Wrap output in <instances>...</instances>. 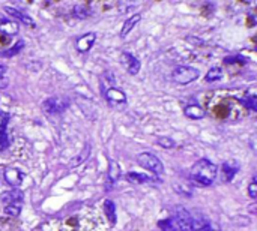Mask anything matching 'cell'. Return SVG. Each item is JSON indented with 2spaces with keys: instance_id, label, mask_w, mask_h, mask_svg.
Returning <instances> with one entry per match:
<instances>
[{
  "instance_id": "1",
  "label": "cell",
  "mask_w": 257,
  "mask_h": 231,
  "mask_svg": "<svg viewBox=\"0 0 257 231\" xmlns=\"http://www.w3.org/2000/svg\"><path fill=\"white\" fill-rule=\"evenodd\" d=\"M217 174H218V167L206 158L199 159V161L191 167V171H190L191 180L199 186L212 185L214 180L217 179Z\"/></svg>"
},
{
  "instance_id": "2",
  "label": "cell",
  "mask_w": 257,
  "mask_h": 231,
  "mask_svg": "<svg viewBox=\"0 0 257 231\" xmlns=\"http://www.w3.org/2000/svg\"><path fill=\"white\" fill-rule=\"evenodd\" d=\"M199 75H200L199 69L193 66H178L173 71V74H171V78L178 84H190L194 80H197Z\"/></svg>"
},
{
  "instance_id": "3",
  "label": "cell",
  "mask_w": 257,
  "mask_h": 231,
  "mask_svg": "<svg viewBox=\"0 0 257 231\" xmlns=\"http://www.w3.org/2000/svg\"><path fill=\"white\" fill-rule=\"evenodd\" d=\"M137 162H139L143 168L155 173V174H161L164 171V165L160 159L153 155V153H149V152H143L137 156Z\"/></svg>"
},
{
  "instance_id": "4",
  "label": "cell",
  "mask_w": 257,
  "mask_h": 231,
  "mask_svg": "<svg viewBox=\"0 0 257 231\" xmlns=\"http://www.w3.org/2000/svg\"><path fill=\"white\" fill-rule=\"evenodd\" d=\"M44 110L50 114H57L65 111L68 107H70V99L66 98H60V96H53V98H48L44 101L42 104Z\"/></svg>"
},
{
  "instance_id": "5",
  "label": "cell",
  "mask_w": 257,
  "mask_h": 231,
  "mask_svg": "<svg viewBox=\"0 0 257 231\" xmlns=\"http://www.w3.org/2000/svg\"><path fill=\"white\" fill-rule=\"evenodd\" d=\"M191 213L186 209L178 206L176 207V213H175V224L178 227V230L181 231H191Z\"/></svg>"
},
{
  "instance_id": "6",
  "label": "cell",
  "mask_w": 257,
  "mask_h": 231,
  "mask_svg": "<svg viewBox=\"0 0 257 231\" xmlns=\"http://www.w3.org/2000/svg\"><path fill=\"white\" fill-rule=\"evenodd\" d=\"M106 98L109 101V104L111 107H122L127 104V95L122 92V90H119V89L116 87H110L106 90Z\"/></svg>"
},
{
  "instance_id": "7",
  "label": "cell",
  "mask_w": 257,
  "mask_h": 231,
  "mask_svg": "<svg viewBox=\"0 0 257 231\" xmlns=\"http://www.w3.org/2000/svg\"><path fill=\"white\" fill-rule=\"evenodd\" d=\"M3 177L12 188H18L21 185L23 179H24V174L17 168H6L5 173H3Z\"/></svg>"
},
{
  "instance_id": "8",
  "label": "cell",
  "mask_w": 257,
  "mask_h": 231,
  "mask_svg": "<svg viewBox=\"0 0 257 231\" xmlns=\"http://www.w3.org/2000/svg\"><path fill=\"white\" fill-rule=\"evenodd\" d=\"M95 41H96V35L95 33H86V35H83V36H80L77 39L75 47H77V50L80 53H88L93 47Z\"/></svg>"
},
{
  "instance_id": "9",
  "label": "cell",
  "mask_w": 257,
  "mask_h": 231,
  "mask_svg": "<svg viewBox=\"0 0 257 231\" xmlns=\"http://www.w3.org/2000/svg\"><path fill=\"white\" fill-rule=\"evenodd\" d=\"M121 60H122L124 66L127 68V71H128V72H129L131 75H135V74H137V72H139V71H140V68H142L140 62L137 60L134 56H131L129 53H122Z\"/></svg>"
},
{
  "instance_id": "10",
  "label": "cell",
  "mask_w": 257,
  "mask_h": 231,
  "mask_svg": "<svg viewBox=\"0 0 257 231\" xmlns=\"http://www.w3.org/2000/svg\"><path fill=\"white\" fill-rule=\"evenodd\" d=\"M0 200L2 203H5V206L8 204H15V203H23V192L20 189H11V191H5L2 195H0Z\"/></svg>"
},
{
  "instance_id": "11",
  "label": "cell",
  "mask_w": 257,
  "mask_h": 231,
  "mask_svg": "<svg viewBox=\"0 0 257 231\" xmlns=\"http://www.w3.org/2000/svg\"><path fill=\"white\" fill-rule=\"evenodd\" d=\"M184 114H185L188 119L197 120V119H203L204 116H206V111H204V110L202 108L200 105H197V104H193V105H188V107H185Z\"/></svg>"
},
{
  "instance_id": "12",
  "label": "cell",
  "mask_w": 257,
  "mask_h": 231,
  "mask_svg": "<svg viewBox=\"0 0 257 231\" xmlns=\"http://www.w3.org/2000/svg\"><path fill=\"white\" fill-rule=\"evenodd\" d=\"M5 11H6L9 15H12L14 18L20 20L21 23H24V24H27V26H32V27L35 26V21H33L32 17H29L27 14H24V12H21V11H18V9H15V8H11V6H6Z\"/></svg>"
},
{
  "instance_id": "13",
  "label": "cell",
  "mask_w": 257,
  "mask_h": 231,
  "mask_svg": "<svg viewBox=\"0 0 257 231\" xmlns=\"http://www.w3.org/2000/svg\"><path fill=\"white\" fill-rule=\"evenodd\" d=\"M127 179L131 183H150V182H157L155 177H152L149 174H143V173H128Z\"/></svg>"
},
{
  "instance_id": "14",
  "label": "cell",
  "mask_w": 257,
  "mask_h": 231,
  "mask_svg": "<svg viewBox=\"0 0 257 231\" xmlns=\"http://www.w3.org/2000/svg\"><path fill=\"white\" fill-rule=\"evenodd\" d=\"M221 170H222V173H224V176H226V180L230 182L233 177L236 176V173L239 170V165H238L236 161H227V162L222 164Z\"/></svg>"
},
{
  "instance_id": "15",
  "label": "cell",
  "mask_w": 257,
  "mask_h": 231,
  "mask_svg": "<svg viewBox=\"0 0 257 231\" xmlns=\"http://www.w3.org/2000/svg\"><path fill=\"white\" fill-rule=\"evenodd\" d=\"M0 33L8 35V36H12V35L18 33V24L9 21V20H0Z\"/></svg>"
},
{
  "instance_id": "16",
  "label": "cell",
  "mask_w": 257,
  "mask_h": 231,
  "mask_svg": "<svg viewBox=\"0 0 257 231\" xmlns=\"http://www.w3.org/2000/svg\"><path fill=\"white\" fill-rule=\"evenodd\" d=\"M142 20V15L140 14H135V15H132L131 18H128L125 23H124V26H122V30H121V38H125L127 35L137 26V23H139Z\"/></svg>"
},
{
  "instance_id": "17",
  "label": "cell",
  "mask_w": 257,
  "mask_h": 231,
  "mask_svg": "<svg viewBox=\"0 0 257 231\" xmlns=\"http://www.w3.org/2000/svg\"><path fill=\"white\" fill-rule=\"evenodd\" d=\"M211 224L204 216H191V231H203L204 228H208Z\"/></svg>"
},
{
  "instance_id": "18",
  "label": "cell",
  "mask_w": 257,
  "mask_h": 231,
  "mask_svg": "<svg viewBox=\"0 0 257 231\" xmlns=\"http://www.w3.org/2000/svg\"><path fill=\"white\" fill-rule=\"evenodd\" d=\"M119 177H121V168H119L117 162L113 161V159H110L109 161V179L111 183L117 182Z\"/></svg>"
},
{
  "instance_id": "19",
  "label": "cell",
  "mask_w": 257,
  "mask_h": 231,
  "mask_svg": "<svg viewBox=\"0 0 257 231\" xmlns=\"http://www.w3.org/2000/svg\"><path fill=\"white\" fill-rule=\"evenodd\" d=\"M104 212H106L110 224H116V207H114V203L111 200L104 201Z\"/></svg>"
},
{
  "instance_id": "20",
  "label": "cell",
  "mask_w": 257,
  "mask_h": 231,
  "mask_svg": "<svg viewBox=\"0 0 257 231\" xmlns=\"http://www.w3.org/2000/svg\"><path fill=\"white\" fill-rule=\"evenodd\" d=\"M91 152H92V146H91V144H86V147L83 149V152H81V153H80L75 159H74V161L71 162V165H70V167L73 168V167H77V165H80L81 162H84L86 159L89 158Z\"/></svg>"
},
{
  "instance_id": "21",
  "label": "cell",
  "mask_w": 257,
  "mask_h": 231,
  "mask_svg": "<svg viewBox=\"0 0 257 231\" xmlns=\"http://www.w3.org/2000/svg\"><path fill=\"white\" fill-rule=\"evenodd\" d=\"M21 209H23V203H15V204H8L5 206V213L12 218H17L21 213Z\"/></svg>"
},
{
  "instance_id": "22",
  "label": "cell",
  "mask_w": 257,
  "mask_h": 231,
  "mask_svg": "<svg viewBox=\"0 0 257 231\" xmlns=\"http://www.w3.org/2000/svg\"><path fill=\"white\" fill-rule=\"evenodd\" d=\"M222 78V69L221 68H212L209 69V72L204 77V80L209 81V83H214V81H218Z\"/></svg>"
},
{
  "instance_id": "23",
  "label": "cell",
  "mask_w": 257,
  "mask_h": 231,
  "mask_svg": "<svg viewBox=\"0 0 257 231\" xmlns=\"http://www.w3.org/2000/svg\"><path fill=\"white\" fill-rule=\"evenodd\" d=\"M241 102L247 107L248 110H251V111L257 110V98H256V95H247L244 99H241Z\"/></svg>"
},
{
  "instance_id": "24",
  "label": "cell",
  "mask_w": 257,
  "mask_h": 231,
  "mask_svg": "<svg viewBox=\"0 0 257 231\" xmlns=\"http://www.w3.org/2000/svg\"><path fill=\"white\" fill-rule=\"evenodd\" d=\"M157 143L161 146V147H164V149H173L175 147V140L173 138H170V137H160V138H157Z\"/></svg>"
},
{
  "instance_id": "25",
  "label": "cell",
  "mask_w": 257,
  "mask_h": 231,
  "mask_svg": "<svg viewBox=\"0 0 257 231\" xmlns=\"http://www.w3.org/2000/svg\"><path fill=\"white\" fill-rule=\"evenodd\" d=\"M158 225H160L164 231H176V230H178V227H176L173 218H168V219H165V221H161V222H158Z\"/></svg>"
},
{
  "instance_id": "26",
  "label": "cell",
  "mask_w": 257,
  "mask_h": 231,
  "mask_svg": "<svg viewBox=\"0 0 257 231\" xmlns=\"http://www.w3.org/2000/svg\"><path fill=\"white\" fill-rule=\"evenodd\" d=\"M23 47H24V42H23V41H18V42H17L9 51H5L2 56H5V57H11V56L17 54V53H20V50H21Z\"/></svg>"
},
{
  "instance_id": "27",
  "label": "cell",
  "mask_w": 257,
  "mask_h": 231,
  "mask_svg": "<svg viewBox=\"0 0 257 231\" xmlns=\"http://www.w3.org/2000/svg\"><path fill=\"white\" fill-rule=\"evenodd\" d=\"M248 194H250V197L254 200L257 197V182H256V177H253L250 185H248Z\"/></svg>"
},
{
  "instance_id": "28",
  "label": "cell",
  "mask_w": 257,
  "mask_h": 231,
  "mask_svg": "<svg viewBox=\"0 0 257 231\" xmlns=\"http://www.w3.org/2000/svg\"><path fill=\"white\" fill-rule=\"evenodd\" d=\"M74 12H75V17H78V18H86V17H88V11H86L84 6H81V5L75 6Z\"/></svg>"
},
{
  "instance_id": "29",
  "label": "cell",
  "mask_w": 257,
  "mask_h": 231,
  "mask_svg": "<svg viewBox=\"0 0 257 231\" xmlns=\"http://www.w3.org/2000/svg\"><path fill=\"white\" fill-rule=\"evenodd\" d=\"M9 120V114L0 111V129H5L6 128V123Z\"/></svg>"
},
{
  "instance_id": "30",
  "label": "cell",
  "mask_w": 257,
  "mask_h": 231,
  "mask_svg": "<svg viewBox=\"0 0 257 231\" xmlns=\"http://www.w3.org/2000/svg\"><path fill=\"white\" fill-rule=\"evenodd\" d=\"M5 74H6V66L5 65H0V78L5 77Z\"/></svg>"
},
{
  "instance_id": "31",
  "label": "cell",
  "mask_w": 257,
  "mask_h": 231,
  "mask_svg": "<svg viewBox=\"0 0 257 231\" xmlns=\"http://www.w3.org/2000/svg\"><path fill=\"white\" fill-rule=\"evenodd\" d=\"M6 84H8V80L5 77L0 78V87H6Z\"/></svg>"
},
{
  "instance_id": "32",
  "label": "cell",
  "mask_w": 257,
  "mask_h": 231,
  "mask_svg": "<svg viewBox=\"0 0 257 231\" xmlns=\"http://www.w3.org/2000/svg\"><path fill=\"white\" fill-rule=\"evenodd\" d=\"M203 231H220V230H218V228H214V227H211V225H209L208 228H204Z\"/></svg>"
}]
</instances>
